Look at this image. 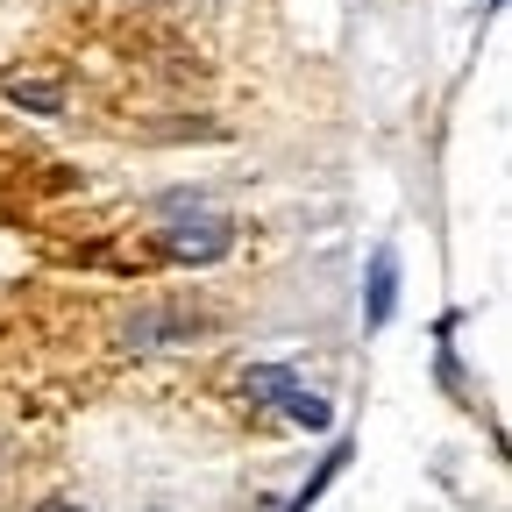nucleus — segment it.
Instances as JSON below:
<instances>
[{
    "label": "nucleus",
    "instance_id": "5",
    "mask_svg": "<svg viewBox=\"0 0 512 512\" xmlns=\"http://www.w3.org/2000/svg\"><path fill=\"white\" fill-rule=\"evenodd\" d=\"M8 100H15V107H36V114H64V93H57L50 79H22V72L8 79Z\"/></svg>",
    "mask_w": 512,
    "mask_h": 512
},
{
    "label": "nucleus",
    "instance_id": "3",
    "mask_svg": "<svg viewBox=\"0 0 512 512\" xmlns=\"http://www.w3.org/2000/svg\"><path fill=\"white\" fill-rule=\"evenodd\" d=\"M392 313H399V256L377 249V256H370V299H363V320H370V328H384Z\"/></svg>",
    "mask_w": 512,
    "mask_h": 512
},
{
    "label": "nucleus",
    "instance_id": "1",
    "mask_svg": "<svg viewBox=\"0 0 512 512\" xmlns=\"http://www.w3.org/2000/svg\"><path fill=\"white\" fill-rule=\"evenodd\" d=\"M228 242H235V228L221 214H192V221H171L164 228V249L178 256V264H221Z\"/></svg>",
    "mask_w": 512,
    "mask_h": 512
},
{
    "label": "nucleus",
    "instance_id": "7",
    "mask_svg": "<svg viewBox=\"0 0 512 512\" xmlns=\"http://www.w3.org/2000/svg\"><path fill=\"white\" fill-rule=\"evenodd\" d=\"M43 512H79V505H43Z\"/></svg>",
    "mask_w": 512,
    "mask_h": 512
},
{
    "label": "nucleus",
    "instance_id": "4",
    "mask_svg": "<svg viewBox=\"0 0 512 512\" xmlns=\"http://www.w3.org/2000/svg\"><path fill=\"white\" fill-rule=\"evenodd\" d=\"M278 413H285V420H299L306 434H320V427H335V406L320 399V392H306V384H292V392L278 399Z\"/></svg>",
    "mask_w": 512,
    "mask_h": 512
},
{
    "label": "nucleus",
    "instance_id": "2",
    "mask_svg": "<svg viewBox=\"0 0 512 512\" xmlns=\"http://www.w3.org/2000/svg\"><path fill=\"white\" fill-rule=\"evenodd\" d=\"M200 328H207L200 313H185V306H157V313H136L121 335L136 342V349H150V342H185V335H200Z\"/></svg>",
    "mask_w": 512,
    "mask_h": 512
},
{
    "label": "nucleus",
    "instance_id": "6",
    "mask_svg": "<svg viewBox=\"0 0 512 512\" xmlns=\"http://www.w3.org/2000/svg\"><path fill=\"white\" fill-rule=\"evenodd\" d=\"M192 214H207L200 192H164V221H192Z\"/></svg>",
    "mask_w": 512,
    "mask_h": 512
}]
</instances>
